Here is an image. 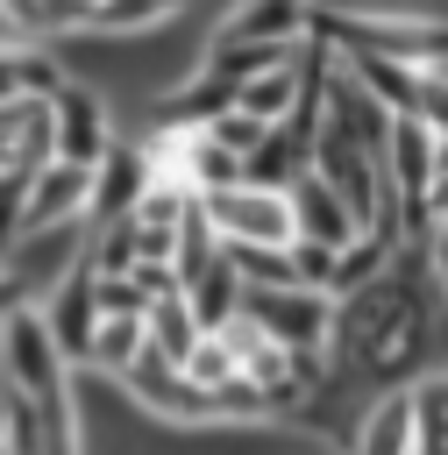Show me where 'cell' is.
Instances as JSON below:
<instances>
[{
	"label": "cell",
	"mask_w": 448,
	"mask_h": 455,
	"mask_svg": "<svg viewBox=\"0 0 448 455\" xmlns=\"http://www.w3.org/2000/svg\"><path fill=\"white\" fill-rule=\"evenodd\" d=\"M185 14V0H107L100 7V36H149V28H164V21H178Z\"/></svg>",
	"instance_id": "cell-23"
},
{
	"label": "cell",
	"mask_w": 448,
	"mask_h": 455,
	"mask_svg": "<svg viewBox=\"0 0 448 455\" xmlns=\"http://www.w3.org/2000/svg\"><path fill=\"white\" fill-rule=\"evenodd\" d=\"M14 313H21V299H14V284H7V277H0V327H7V320H14Z\"/></svg>",
	"instance_id": "cell-29"
},
{
	"label": "cell",
	"mask_w": 448,
	"mask_h": 455,
	"mask_svg": "<svg viewBox=\"0 0 448 455\" xmlns=\"http://www.w3.org/2000/svg\"><path fill=\"white\" fill-rule=\"evenodd\" d=\"M185 299H192V313H199V327L206 334H220L228 320H242V277H235V263L228 256H213V263H199V270H185Z\"/></svg>",
	"instance_id": "cell-15"
},
{
	"label": "cell",
	"mask_w": 448,
	"mask_h": 455,
	"mask_svg": "<svg viewBox=\"0 0 448 455\" xmlns=\"http://www.w3.org/2000/svg\"><path fill=\"white\" fill-rule=\"evenodd\" d=\"M142 185H149V156H142V142L135 135H121L107 156H100V171H92V228L100 220H128L135 213V199H142Z\"/></svg>",
	"instance_id": "cell-10"
},
{
	"label": "cell",
	"mask_w": 448,
	"mask_h": 455,
	"mask_svg": "<svg viewBox=\"0 0 448 455\" xmlns=\"http://www.w3.org/2000/svg\"><path fill=\"white\" fill-rule=\"evenodd\" d=\"M398 263V249L391 242H377V235H356L341 256H334V284H327V299H348V291H370L384 270Z\"/></svg>",
	"instance_id": "cell-19"
},
{
	"label": "cell",
	"mask_w": 448,
	"mask_h": 455,
	"mask_svg": "<svg viewBox=\"0 0 448 455\" xmlns=\"http://www.w3.org/2000/svg\"><path fill=\"white\" fill-rule=\"evenodd\" d=\"M292 213H299V235H306V242H327V249H348V242L363 235L356 206H348L320 171H306V178L292 185Z\"/></svg>",
	"instance_id": "cell-11"
},
{
	"label": "cell",
	"mask_w": 448,
	"mask_h": 455,
	"mask_svg": "<svg viewBox=\"0 0 448 455\" xmlns=\"http://www.w3.org/2000/svg\"><path fill=\"white\" fill-rule=\"evenodd\" d=\"M43 320H50V341L64 348V363L71 370H85V355H92V334H100V270L85 263V270H71L50 299H43Z\"/></svg>",
	"instance_id": "cell-8"
},
{
	"label": "cell",
	"mask_w": 448,
	"mask_h": 455,
	"mask_svg": "<svg viewBox=\"0 0 448 455\" xmlns=\"http://www.w3.org/2000/svg\"><path fill=\"white\" fill-rule=\"evenodd\" d=\"M220 249H292L299 242V213H292V192H263V185H228L213 199H199Z\"/></svg>",
	"instance_id": "cell-2"
},
{
	"label": "cell",
	"mask_w": 448,
	"mask_h": 455,
	"mask_svg": "<svg viewBox=\"0 0 448 455\" xmlns=\"http://www.w3.org/2000/svg\"><path fill=\"white\" fill-rule=\"evenodd\" d=\"M185 185H192L199 199H213V192L242 185V156H235V149H220V142L199 128V142H192V164H185Z\"/></svg>",
	"instance_id": "cell-22"
},
{
	"label": "cell",
	"mask_w": 448,
	"mask_h": 455,
	"mask_svg": "<svg viewBox=\"0 0 448 455\" xmlns=\"http://www.w3.org/2000/svg\"><path fill=\"white\" fill-rule=\"evenodd\" d=\"M92 213V171H71V164H50L28 178V206H21V235L36 228H71Z\"/></svg>",
	"instance_id": "cell-9"
},
{
	"label": "cell",
	"mask_w": 448,
	"mask_h": 455,
	"mask_svg": "<svg viewBox=\"0 0 448 455\" xmlns=\"http://www.w3.org/2000/svg\"><path fill=\"white\" fill-rule=\"evenodd\" d=\"M185 377H192L199 391H228V384H242V363H235V348H228V334H206V341L192 348V363H185Z\"/></svg>",
	"instance_id": "cell-24"
},
{
	"label": "cell",
	"mask_w": 448,
	"mask_h": 455,
	"mask_svg": "<svg viewBox=\"0 0 448 455\" xmlns=\"http://www.w3.org/2000/svg\"><path fill=\"white\" fill-rule=\"evenodd\" d=\"M420 448V427H412V391H377L363 427L348 434L341 455H412Z\"/></svg>",
	"instance_id": "cell-13"
},
{
	"label": "cell",
	"mask_w": 448,
	"mask_h": 455,
	"mask_svg": "<svg viewBox=\"0 0 448 455\" xmlns=\"http://www.w3.org/2000/svg\"><path fill=\"white\" fill-rule=\"evenodd\" d=\"M334 64H341L356 85H370L391 114H412V100H420V71H412V64H398V57H370V50H334Z\"/></svg>",
	"instance_id": "cell-16"
},
{
	"label": "cell",
	"mask_w": 448,
	"mask_h": 455,
	"mask_svg": "<svg viewBox=\"0 0 448 455\" xmlns=\"http://www.w3.org/2000/svg\"><path fill=\"white\" fill-rule=\"evenodd\" d=\"M142 327H149V348H156L164 363H178V370H185V363H192V348L206 341V327H199V313H192V299H185V291H178V299H156Z\"/></svg>",
	"instance_id": "cell-17"
},
{
	"label": "cell",
	"mask_w": 448,
	"mask_h": 455,
	"mask_svg": "<svg viewBox=\"0 0 448 455\" xmlns=\"http://www.w3.org/2000/svg\"><path fill=\"white\" fill-rule=\"evenodd\" d=\"M100 313H128V320H149V299L135 277H100Z\"/></svg>",
	"instance_id": "cell-27"
},
{
	"label": "cell",
	"mask_w": 448,
	"mask_h": 455,
	"mask_svg": "<svg viewBox=\"0 0 448 455\" xmlns=\"http://www.w3.org/2000/svg\"><path fill=\"white\" fill-rule=\"evenodd\" d=\"M228 263H235V277H242V291H292L299 284V263H292V249H220Z\"/></svg>",
	"instance_id": "cell-21"
},
{
	"label": "cell",
	"mask_w": 448,
	"mask_h": 455,
	"mask_svg": "<svg viewBox=\"0 0 448 455\" xmlns=\"http://www.w3.org/2000/svg\"><path fill=\"white\" fill-rule=\"evenodd\" d=\"M192 206H199V192H192L185 178H149L128 220H135V228H164V235H178V228L192 220Z\"/></svg>",
	"instance_id": "cell-20"
},
{
	"label": "cell",
	"mask_w": 448,
	"mask_h": 455,
	"mask_svg": "<svg viewBox=\"0 0 448 455\" xmlns=\"http://www.w3.org/2000/svg\"><path fill=\"white\" fill-rule=\"evenodd\" d=\"M85 249H92V220H71V228H36V235H21L14 249H7V263H0V277L14 284V299L21 306H43L71 270H85Z\"/></svg>",
	"instance_id": "cell-3"
},
{
	"label": "cell",
	"mask_w": 448,
	"mask_h": 455,
	"mask_svg": "<svg viewBox=\"0 0 448 455\" xmlns=\"http://www.w3.org/2000/svg\"><path fill=\"white\" fill-rule=\"evenodd\" d=\"M391 128H398V114L370 92V85H356L341 64H334V78H327V107H320V135H334V142H348V149H363V156H391Z\"/></svg>",
	"instance_id": "cell-4"
},
{
	"label": "cell",
	"mask_w": 448,
	"mask_h": 455,
	"mask_svg": "<svg viewBox=\"0 0 448 455\" xmlns=\"http://www.w3.org/2000/svg\"><path fill=\"white\" fill-rule=\"evenodd\" d=\"M50 107H57V164L100 171V156L121 142V121H114V107H107V92H92V85L71 78Z\"/></svg>",
	"instance_id": "cell-5"
},
{
	"label": "cell",
	"mask_w": 448,
	"mask_h": 455,
	"mask_svg": "<svg viewBox=\"0 0 448 455\" xmlns=\"http://www.w3.org/2000/svg\"><path fill=\"white\" fill-rule=\"evenodd\" d=\"M427 277H434L441 299H448V213H434V228H427Z\"/></svg>",
	"instance_id": "cell-28"
},
{
	"label": "cell",
	"mask_w": 448,
	"mask_h": 455,
	"mask_svg": "<svg viewBox=\"0 0 448 455\" xmlns=\"http://www.w3.org/2000/svg\"><path fill=\"white\" fill-rule=\"evenodd\" d=\"M242 313H249L263 334H277L284 348H327V334H334V299L313 291V284H292V291H249Z\"/></svg>",
	"instance_id": "cell-6"
},
{
	"label": "cell",
	"mask_w": 448,
	"mask_h": 455,
	"mask_svg": "<svg viewBox=\"0 0 448 455\" xmlns=\"http://www.w3.org/2000/svg\"><path fill=\"white\" fill-rule=\"evenodd\" d=\"M92 7H107V0H92Z\"/></svg>",
	"instance_id": "cell-30"
},
{
	"label": "cell",
	"mask_w": 448,
	"mask_h": 455,
	"mask_svg": "<svg viewBox=\"0 0 448 455\" xmlns=\"http://www.w3.org/2000/svg\"><path fill=\"white\" fill-rule=\"evenodd\" d=\"M142 355H149V327H142V320H128V313H107V320H100V334H92L85 370H100V377H128Z\"/></svg>",
	"instance_id": "cell-18"
},
{
	"label": "cell",
	"mask_w": 448,
	"mask_h": 455,
	"mask_svg": "<svg viewBox=\"0 0 448 455\" xmlns=\"http://www.w3.org/2000/svg\"><path fill=\"white\" fill-rule=\"evenodd\" d=\"M206 135H213L220 149H235V156L249 164V156H256V142L270 135V121H256V114H242V107H228L220 121H206Z\"/></svg>",
	"instance_id": "cell-25"
},
{
	"label": "cell",
	"mask_w": 448,
	"mask_h": 455,
	"mask_svg": "<svg viewBox=\"0 0 448 455\" xmlns=\"http://www.w3.org/2000/svg\"><path fill=\"white\" fill-rule=\"evenodd\" d=\"M306 171H313V142H306L299 128H284V121H277V128L256 142V156L242 164V185H263V192H292Z\"/></svg>",
	"instance_id": "cell-14"
},
{
	"label": "cell",
	"mask_w": 448,
	"mask_h": 455,
	"mask_svg": "<svg viewBox=\"0 0 448 455\" xmlns=\"http://www.w3.org/2000/svg\"><path fill=\"white\" fill-rule=\"evenodd\" d=\"M0 384L21 391V398H36V405H50V398L71 391V363H64V348L50 341L43 306H21V313L0 327Z\"/></svg>",
	"instance_id": "cell-1"
},
{
	"label": "cell",
	"mask_w": 448,
	"mask_h": 455,
	"mask_svg": "<svg viewBox=\"0 0 448 455\" xmlns=\"http://www.w3.org/2000/svg\"><path fill=\"white\" fill-rule=\"evenodd\" d=\"M412 121H427L434 135H448V71H420V100H412Z\"/></svg>",
	"instance_id": "cell-26"
},
{
	"label": "cell",
	"mask_w": 448,
	"mask_h": 455,
	"mask_svg": "<svg viewBox=\"0 0 448 455\" xmlns=\"http://www.w3.org/2000/svg\"><path fill=\"white\" fill-rule=\"evenodd\" d=\"M57 164V107L50 100H7L0 107V178H36Z\"/></svg>",
	"instance_id": "cell-7"
},
{
	"label": "cell",
	"mask_w": 448,
	"mask_h": 455,
	"mask_svg": "<svg viewBox=\"0 0 448 455\" xmlns=\"http://www.w3.org/2000/svg\"><path fill=\"white\" fill-rule=\"evenodd\" d=\"M220 36H228V43H277V50H299V43L313 36V0H242Z\"/></svg>",
	"instance_id": "cell-12"
}]
</instances>
